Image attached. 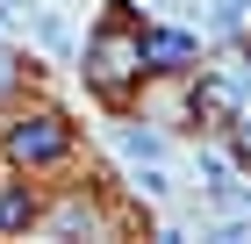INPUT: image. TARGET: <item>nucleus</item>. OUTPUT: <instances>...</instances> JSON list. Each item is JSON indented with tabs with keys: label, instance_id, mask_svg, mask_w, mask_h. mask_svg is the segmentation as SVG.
I'll return each mask as SVG.
<instances>
[{
	"label": "nucleus",
	"instance_id": "1",
	"mask_svg": "<svg viewBox=\"0 0 251 244\" xmlns=\"http://www.w3.org/2000/svg\"><path fill=\"white\" fill-rule=\"evenodd\" d=\"M136 72H144V36H129V29H100V36L86 43V79H94V86L122 94Z\"/></svg>",
	"mask_w": 251,
	"mask_h": 244
},
{
	"label": "nucleus",
	"instance_id": "2",
	"mask_svg": "<svg viewBox=\"0 0 251 244\" xmlns=\"http://www.w3.org/2000/svg\"><path fill=\"white\" fill-rule=\"evenodd\" d=\"M65 122H50V115H29V122H15L7 130V151H15L22 165H50V158H65Z\"/></svg>",
	"mask_w": 251,
	"mask_h": 244
},
{
	"label": "nucleus",
	"instance_id": "3",
	"mask_svg": "<svg viewBox=\"0 0 251 244\" xmlns=\"http://www.w3.org/2000/svg\"><path fill=\"white\" fill-rule=\"evenodd\" d=\"M194 108H201V115H230L237 108V86H230V79H208V86L194 94Z\"/></svg>",
	"mask_w": 251,
	"mask_h": 244
},
{
	"label": "nucleus",
	"instance_id": "4",
	"mask_svg": "<svg viewBox=\"0 0 251 244\" xmlns=\"http://www.w3.org/2000/svg\"><path fill=\"white\" fill-rule=\"evenodd\" d=\"M144 57H151V65H187V36H144Z\"/></svg>",
	"mask_w": 251,
	"mask_h": 244
},
{
	"label": "nucleus",
	"instance_id": "5",
	"mask_svg": "<svg viewBox=\"0 0 251 244\" xmlns=\"http://www.w3.org/2000/svg\"><path fill=\"white\" fill-rule=\"evenodd\" d=\"M29 216H36V201H29V194H0V230H22Z\"/></svg>",
	"mask_w": 251,
	"mask_h": 244
},
{
	"label": "nucleus",
	"instance_id": "6",
	"mask_svg": "<svg viewBox=\"0 0 251 244\" xmlns=\"http://www.w3.org/2000/svg\"><path fill=\"white\" fill-rule=\"evenodd\" d=\"M29 15H36V29H43V43H50V51H72V36H65L58 15H43V7H29Z\"/></svg>",
	"mask_w": 251,
	"mask_h": 244
},
{
	"label": "nucleus",
	"instance_id": "7",
	"mask_svg": "<svg viewBox=\"0 0 251 244\" xmlns=\"http://www.w3.org/2000/svg\"><path fill=\"white\" fill-rule=\"evenodd\" d=\"M122 151H129V158H158V136L151 130H122Z\"/></svg>",
	"mask_w": 251,
	"mask_h": 244
},
{
	"label": "nucleus",
	"instance_id": "8",
	"mask_svg": "<svg viewBox=\"0 0 251 244\" xmlns=\"http://www.w3.org/2000/svg\"><path fill=\"white\" fill-rule=\"evenodd\" d=\"M244 15H251V0H215V29H237Z\"/></svg>",
	"mask_w": 251,
	"mask_h": 244
},
{
	"label": "nucleus",
	"instance_id": "9",
	"mask_svg": "<svg viewBox=\"0 0 251 244\" xmlns=\"http://www.w3.org/2000/svg\"><path fill=\"white\" fill-rule=\"evenodd\" d=\"M0 15H29V0H0Z\"/></svg>",
	"mask_w": 251,
	"mask_h": 244
},
{
	"label": "nucleus",
	"instance_id": "10",
	"mask_svg": "<svg viewBox=\"0 0 251 244\" xmlns=\"http://www.w3.org/2000/svg\"><path fill=\"white\" fill-rule=\"evenodd\" d=\"M237 151H244V158H251V122H244V130H237Z\"/></svg>",
	"mask_w": 251,
	"mask_h": 244
}]
</instances>
